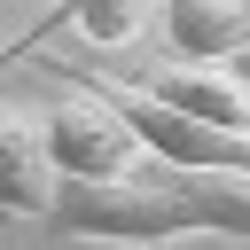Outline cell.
<instances>
[{
  "label": "cell",
  "mask_w": 250,
  "mask_h": 250,
  "mask_svg": "<svg viewBox=\"0 0 250 250\" xmlns=\"http://www.w3.org/2000/svg\"><path fill=\"white\" fill-rule=\"evenodd\" d=\"M47 234L70 242H180V234H242L250 242V180L242 172H180L156 156H133L109 180H55Z\"/></svg>",
  "instance_id": "1"
},
{
  "label": "cell",
  "mask_w": 250,
  "mask_h": 250,
  "mask_svg": "<svg viewBox=\"0 0 250 250\" xmlns=\"http://www.w3.org/2000/svg\"><path fill=\"white\" fill-rule=\"evenodd\" d=\"M86 86L117 109V125L133 133L141 156L180 164V172H242V180H250V133H227V125H203V117H180V109L133 94L117 70H86Z\"/></svg>",
  "instance_id": "2"
},
{
  "label": "cell",
  "mask_w": 250,
  "mask_h": 250,
  "mask_svg": "<svg viewBox=\"0 0 250 250\" xmlns=\"http://www.w3.org/2000/svg\"><path fill=\"white\" fill-rule=\"evenodd\" d=\"M31 125H39V148H47L55 180H109L141 156L133 133L117 125V109L86 78H55V94H47V109H31Z\"/></svg>",
  "instance_id": "3"
},
{
  "label": "cell",
  "mask_w": 250,
  "mask_h": 250,
  "mask_svg": "<svg viewBox=\"0 0 250 250\" xmlns=\"http://www.w3.org/2000/svg\"><path fill=\"white\" fill-rule=\"evenodd\" d=\"M133 94L180 109V117H203V125H227V133H250V78L234 62H148V70H125Z\"/></svg>",
  "instance_id": "4"
},
{
  "label": "cell",
  "mask_w": 250,
  "mask_h": 250,
  "mask_svg": "<svg viewBox=\"0 0 250 250\" xmlns=\"http://www.w3.org/2000/svg\"><path fill=\"white\" fill-rule=\"evenodd\" d=\"M164 47L180 62H234L250 55V0H156Z\"/></svg>",
  "instance_id": "5"
},
{
  "label": "cell",
  "mask_w": 250,
  "mask_h": 250,
  "mask_svg": "<svg viewBox=\"0 0 250 250\" xmlns=\"http://www.w3.org/2000/svg\"><path fill=\"white\" fill-rule=\"evenodd\" d=\"M47 195H55V164H47V148H39L31 109L0 102V211H8V219H39Z\"/></svg>",
  "instance_id": "6"
},
{
  "label": "cell",
  "mask_w": 250,
  "mask_h": 250,
  "mask_svg": "<svg viewBox=\"0 0 250 250\" xmlns=\"http://www.w3.org/2000/svg\"><path fill=\"white\" fill-rule=\"evenodd\" d=\"M55 31H78L86 47H133V39L148 31V0H55L8 55H31V47L55 39Z\"/></svg>",
  "instance_id": "7"
}]
</instances>
